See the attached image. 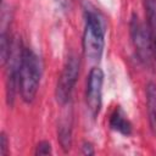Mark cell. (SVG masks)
I'll return each instance as SVG.
<instances>
[{"label":"cell","mask_w":156,"mask_h":156,"mask_svg":"<svg viewBox=\"0 0 156 156\" xmlns=\"http://www.w3.org/2000/svg\"><path fill=\"white\" fill-rule=\"evenodd\" d=\"M40 61L28 48L22 50L18 68V88L26 102H32L37 95L40 82Z\"/></svg>","instance_id":"1"},{"label":"cell","mask_w":156,"mask_h":156,"mask_svg":"<svg viewBox=\"0 0 156 156\" xmlns=\"http://www.w3.org/2000/svg\"><path fill=\"white\" fill-rule=\"evenodd\" d=\"M51 152V145L48 141H41L38 144L35 155H49Z\"/></svg>","instance_id":"9"},{"label":"cell","mask_w":156,"mask_h":156,"mask_svg":"<svg viewBox=\"0 0 156 156\" xmlns=\"http://www.w3.org/2000/svg\"><path fill=\"white\" fill-rule=\"evenodd\" d=\"M104 73L99 67H94L88 78L87 84V105L93 116H96L101 107Z\"/></svg>","instance_id":"5"},{"label":"cell","mask_w":156,"mask_h":156,"mask_svg":"<svg viewBox=\"0 0 156 156\" xmlns=\"http://www.w3.org/2000/svg\"><path fill=\"white\" fill-rule=\"evenodd\" d=\"M83 149H84V154H87V155H93L94 154V151H93V147H91V145L90 144H84V146H83Z\"/></svg>","instance_id":"11"},{"label":"cell","mask_w":156,"mask_h":156,"mask_svg":"<svg viewBox=\"0 0 156 156\" xmlns=\"http://www.w3.org/2000/svg\"><path fill=\"white\" fill-rule=\"evenodd\" d=\"M0 145H1V155L4 156L5 154H6V147H7V140H6V136H5V134L2 133L1 134V140H0Z\"/></svg>","instance_id":"10"},{"label":"cell","mask_w":156,"mask_h":156,"mask_svg":"<svg viewBox=\"0 0 156 156\" xmlns=\"http://www.w3.org/2000/svg\"><path fill=\"white\" fill-rule=\"evenodd\" d=\"M79 74V60L76 55L68 56L63 71L58 78L56 87V100L58 104L65 105L69 101L72 90L76 85Z\"/></svg>","instance_id":"3"},{"label":"cell","mask_w":156,"mask_h":156,"mask_svg":"<svg viewBox=\"0 0 156 156\" xmlns=\"http://www.w3.org/2000/svg\"><path fill=\"white\" fill-rule=\"evenodd\" d=\"M146 102H147V113L150 127L156 136V84L149 83L146 87Z\"/></svg>","instance_id":"6"},{"label":"cell","mask_w":156,"mask_h":156,"mask_svg":"<svg viewBox=\"0 0 156 156\" xmlns=\"http://www.w3.org/2000/svg\"><path fill=\"white\" fill-rule=\"evenodd\" d=\"M57 1H58V4H60L61 6L66 7V6H68V5L71 4V1H72V0H57Z\"/></svg>","instance_id":"12"},{"label":"cell","mask_w":156,"mask_h":156,"mask_svg":"<svg viewBox=\"0 0 156 156\" xmlns=\"http://www.w3.org/2000/svg\"><path fill=\"white\" fill-rule=\"evenodd\" d=\"M105 26L95 11L87 12V22L83 35V49L85 56L91 61H99L101 58L105 44Z\"/></svg>","instance_id":"2"},{"label":"cell","mask_w":156,"mask_h":156,"mask_svg":"<svg viewBox=\"0 0 156 156\" xmlns=\"http://www.w3.org/2000/svg\"><path fill=\"white\" fill-rule=\"evenodd\" d=\"M130 33H132V39L133 44L138 51L139 57L149 62L152 56V39H151V33L149 27L146 28L144 23H141L138 18V16L133 15L132 22H130Z\"/></svg>","instance_id":"4"},{"label":"cell","mask_w":156,"mask_h":156,"mask_svg":"<svg viewBox=\"0 0 156 156\" xmlns=\"http://www.w3.org/2000/svg\"><path fill=\"white\" fill-rule=\"evenodd\" d=\"M110 126L112 129L124 134V135H129L132 133V124L129 123V121L126 118L124 112L118 107L115 110V112L111 116L110 119Z\"/></svg>","instance_id":"7"},{"label":"cell","mask_w":156,"mask_h":156,"mask_svg":"<svg viewBox=\"0 0 156 156\" xmlns=\"http://www.w3.org/2000/svg\"><path fill=\"white\" fill-rule=\"evenodd\" d=\"M58 138H60V143H61L62 147L65 150H69V147H71V127L68 126V123L61 124L58 127Z\"/></svg>","instance_id":"8"}]
</instances>
